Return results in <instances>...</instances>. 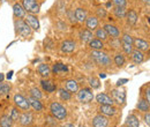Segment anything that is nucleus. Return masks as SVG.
Masks as SVG:
<instances>
[{
	"instance_id": "nucleus-27",
	"label": "nucleus",
	"mask_w": 150,
	"mask_h": 127,
	"mask_svg": "<svg viewBox=\"0 0 150 127\" xmlns=\"http://www.w3.org/2000/svg\"><path fill=\"white\" fill-rule=\"evenodd\" d=\"M131 57H132L133 62H134V64H136V65H140V64H142V62L144 61V53H143L142 51L136 50V49L132 52Z\"/></svg>"
},
{
	"instance_id": "nucleus-5",
	"label": "nucleus",
	"mask_w": 150,
	"mask_h": 127,
	"mask_svg": "<svg viewBox=\"0 0 150 127\" xmlns=\"http://www.w3.org/2000/svg\"><path fill=\"white\" fill-rule=\"evenodd\" d=\"M21 5L28 14L37 15L40 11V4L38 2V0H21Z\"/></svg>"
},
{
	"instance_id": "nucleus-51",
	"label": "nucleus",
	"mask_w": 150,
	"mask_h": 127,
	"mask_svg": "<svg viewBox=\"0 0 150 127\" xmlns=\"http://www.w3.org/2000/svg\"><path fill=\"white\" fill-rule=\"evenodd\" d=\"M79 127H86V126H84V125H80Z\"/></svg>"
},
{
	"instance_id": "nucleus-44",
	"label": "nucleus",
	"mask_w": 150,
	"mask_h": 127,
	"mask_svg": "<svg viewBox=\"0 0 150 127\" xmlns=\"http://www.w3.org/2000/svg\"><path fill=\"white\" fill-rule=\"evenodd\" d=\"M144 98L147 99V102L150 105V84L146 86V88H144Z\"/></svg>"
},
{
	"instance_id": "nucleus-28",
	"label": "nucleus",
	"mask_w": 150,
	"mask_h": 127,
	"mask_svg": "<svg viewBox=\"0 0 150 127\" xmlns=\"http://www.w3.org/2000/svg\"><path fill=\"white\" fill-rule=\"evenodd\" d=\"M0 127H14V123L8 116V113L0 114Z\"/></svg>"
},
{
	"instance_id": "nucleus-19",
	"label": "nucleus",
	"mask_w": 150,
	"mask_h": 127,
	"mask_svg": "<svg viewBox=\"0 0 150 127\" xmlns=\"http://www.w3.org/2000/svg\"><path fill=\"white\" fill-rule=\"evenodd\" d=\"M64 83H65V88L69 91V92H72V94H76L77 91L80 90L79 82L76 80H74V79H68Z\"/></svg>"
},
{
	"instance_id": "nucleus-1",
	"label": "nucleus",
	"mask_w": 150,
	"mask_h": 127,
	"mask_svg": "<svg viewBox=\"0 0 150 127\" xmlns=\"http://www.w3.org/2000/svg\"><path fill=\"white\" fill-rule=\"evenodd\" d=\"M90 58L93 59L95 64L99 67H104V68H109L111 67L112 64V59L111 57L108 55L106 52H104L103 50L96 51V50H91L90 52Z\"/></svg>"
},
{
	"instance_id": "nucleus-54",
	"label": "nucleus",
	"mask_w": 150,
	"mask_h": 127,
	"mask_svg": "<svg viewBox=\"0 0 150 127\" xmlns=\"http://www.w3.org/2000/svg\"><path fill=\"white\" fill-rule=\"evenodd\" d=\"M120 127H124V126H120Z\"/></svg>"
},
{
	"instance_id": "nucleus-7",
	"label": "nucleus",
	"mask_w": 150,
	"mask_h": 127,
	"mask_svg": "<svg viewBox=\"0 0 150 127\" xmlns=\"http://www.w3.org/2000/svg\"><path fill=\"white\" fill-rule=\"evenodd\" d=\"M13 104L20 109L21 111H28L30 110V104H29V101L28 98L22 95V94H15L13 96Z\"/></svg>"
},
{
	"instance_id": "nucleus-47",
	"label": "nucleus",
	"mask_w": 150,
	"mask_h": 127,
	"mask_svg": "<svg viewBox=\"0 0 150 127\" xmlns=\"http://www.w3.org/2000/svg\"><path fill=\"white\" fill-rule=\"evenodd\" d=\"M59 127H75V126H74V124H72V123H65V124L60 125Z\"/></svg>"
},
{
	"instance_id": "nucleus-42",
	"label": "nucleus",
	"mask_w": 150,
	"mask_h": 127,
	"mask_svg": "<svg viewBox=\"0 0 150 127\" xmlns=\"http://www.w3.org/2000/svg\"><path fill=\"white\" fill-rule=\"evenodd\" d=\"M121 42H124V43H128V44H132L133 45V43H134V37L129 35V34H124L122 37H121Z\"/></svg>"
},
{
	"instance_id": "nucleus-15",
	"label": "nucleus",
	"mask_w": 150,
	"mask_h": 127,
	"mask_svg": "<svg viewBox=\"0 0 150 127\" xmlns=\"http://www.w3.org/2000/svg\"><path fill=\"white\" fill-rule=\"evenodd\" d=\"M103 28L105 29L106 34L109 35V37L111 38H119L120 37V30L117 26H114L112 23H106L103 26Z\"/></svg>"
},
{
	"instance_id": "nucleus-29",
	"label": "nucleus",
	"mask_w": 150,
	"mask_h": 127,
	"mask_svg": "<svg viewBox=\"0 0 150 127\" xmlns=\"http://www.w3.org/2000/svg\"><path fill=\"white\" fill-rule=\"evenodd\" d=\"M93 38H94L93 31L88 30L87 28H86V29H82V30L80 31V39H81L82 43H89Z\"/></svg>"
},
{
	"instance_id": "nucleus-12",
	"label": "nucleus",
	"mask_w": 150,
	"mask_h": 127,
	"mask_svg": "<svg viewBox=\"0 0 150 127\" xmlns=\"http://www.w3.org/2000/svg\"><path fill=\"white\" fill-rule=\"evenodd\" d=\"M24 21L28 23V26L34 31H38L39 30V20H38L37 15H35V14H28L27 13V15L24 18Z\"/></svg>"
},
{
	"instance_id": "nucleus-16",
	"label": "nucleus",
	"mask_w": 150,
	"mask_h": 127,
	"mask_svg": "<svg viewBox=\"0 0 150 127\" xmlns=\"http://www.w3.org/2000/svg\"><path fill=\"white\" fill-rule=\"evenodd\" d=\"M84 23H86V28L88 30H90V31H95L98 28V26H99V21H98V18L96 15L88 16Z\"/></svg>"
},
{
	"instance_id": "nucleus-37",
	"label": "nucleus",
	"mask_w": 150,
	"mask_h": 127,
	"mask_svg": "<svg viewBox=\"0 0 150 127\" xmlns=\"http://www.w3.org/2000/svg\"><path fill=\"white\" fill-rule=\"evenodd\" d=\"M113 14L118 18H125L127 15V9L126 7H115L113 9Z\"/></svg>"
},
{
	"instance_id": "nucleus-43",
	"label": "nucleus",
	"mask_w": 150,
	"mask_h": 127,
	"mask_svg": "<svg viewBox=\"0 0 150 127\" xmlns=\"http://www.w3.org/2000/svg\"><path fill=\"white\" fill-rule=\"evenodd\" d=\"M111 2L115 7H126L127 6V0H111Z\"/></svg>"
},
{
	"instance_id": "nucleus-40",
	"label": "nucleus",
	"mask_w": 150,
	"mask_h": 127,
	"mask_svg": "<svg viewBox=\"0 0 150 127\" xmlns=\"http://www.w3.org/2000/svg\"><path fill=\"white\" fill-rule=\"evenodd\" d=\"M121 49H122V51H124L127 55H131L132 52L134 51V46H133L132 44L124 43V42H121Z\"/></svg>"
},
{
	"instance_id": "nucleus-35",
	"label": "nucleus",
	"mask_w": 150,
	"mask_h": 127,
	"mask_svg": "<svg viewBox=\"0 0 150 127\" xmlns=\"http://www.w3.org/2000/svg\"><path fill=\"white\" fill-rule=\"evenodd\" d=\"M11 91H12V84L11 83H5V82L0 83V97H5V96L9 95Z\"/></svg>"
},
{
	"instance_id": "nucleus-21",
	"label": "nucleus",
	"mask_w": 150,
	"mask_h": 127,
	"mask_svg": "<svg viewBox=\"0 0 150 127\" xmlns=\"http://www.w3.org/2000/svg\"><path fill=\"white\" fill-rule=\"evenodd\" d=\"M13 14L15 18H24L27 15V12L24 11L23 6L20 2H15L13 5Z\"/></svg>"
},
{
	"instance_id": "nucleus-14",
	"label": "nucleus",
	"mask_w": 150,
	"mask_h": 127,
	"mask_svg": "<svg viewBox=\"0 0 150 127\" xmlns=\"http://www.w3.org/2000/svg\"><path fill=\"white\" fill-rule=\"evenodd\" d=\"M98 112L103 116H106V117H114L118 112V109L114 106V105H99L98 108Z\"/></svg>"
},
{
	"instance_id": "nucleus-10",
	"label": "nucleus",
	"mask_w": 150,
	"mask_h": 127,
	"mask_svg": "<svg viewBox=\"0 0 150 127\" xmlns=\"http://www.w3.org/2000/svg\"><path fill=\"white\" fill-rule=\"evenodd\" d=\"M95 98H96V102H97L99 105H113V104H114V101H113L112 97H111L110 95L105 94V92H99V94H97Z\"/></svg>"
},
{
	"instance_id": "nucleus-9",
	"label": "nucleus",
	"mask_w": 150,
	"mask_h": 127,
	"mask_svg": "<svg viewBox=\"0 0 150 127\" xmlns=\"http://www.w3.org/2000/svg\"><path fill=\"white\" fill-rule=\"evenodd\" d=\"M60 49L64 53H72L76 50V42L73 39H65L61 42Z\"/></svg>"
},
{
	"instance_id": "nucleus-46",
	"label": "nucleus",
	"mask_w": 150,
	"mask_h": 127,
	"mask_svg": "<svg viewBox=\"0 0 150 127\" xmlns=\"http://www.w3.org/2000/svg\"><path fill=\"white\" fill-rule=\"evenodd\" d=\"M127 82H128V79H120V80H118V82H117V87L124 86V84L127 83Z\"/></svg>"
},
{
	"instance_id": "nucleus-6",
	"label": "nucleus",
	"mask_w": 150,
	"mask_h": 127,
	"mask_svg": "<svg viewBox=\"0 0 150 127\" xmlns=\"http://www.w3.org/2000/svg\"><path fill=\"white\" fill-rule=\"evenodd\" d=\"M35 121V116H34V112L28 110V111H23L21 112L20 114V119L19 123L21 127H31Z\"/></svg>"
},
{
	"instance_id": "nucleus-38",
	"label": "nucleus",
	"mask_w": 150,
	"mask_h": 127,
	"mask_svg": "<svg viewBox=\"0 0 150 127\" xmlns=\"http://www.w3.org/2000/svg\"><path fill=\"white\" fill-rule=\"evenodd\" d=\"M29 96H31L34 98H37V99H42L43 98V92L37 87H31L29 89Z\"/></svg>"
},
{
	"instance_id": "nucleus-34",
	"label": "nucleus",
	"mask_w": 150,
	"mask_h": 127,
	"mask_svg": "<svg viewBox=\"0 0 150 127\" xmlns=\"http://www.w3.org/2000/svg\"><path fill=\"white\" fill-rule=\"evenodd\" d=\"M20 114H21V110L18 109L15 105L9 111V113H8V116L11 117V119L13 120V123L14 124H16V123H19V119H20Z\"/></svg>"
},
{
	"instance_id": "nucleus-33",
	"label": "nucleus",
	"mask_w": 150,
	"mask_h": 127,
	"mask_svg": "<svg viewBox=\"0 0 150 127\" xmlns=\"http://www.w3.org/2000/svg\"><path fill=\"white\" fill-rule=\"evenodd\" d=\"M94 37L95 38H97V39L103 40V42H105V40L109 39V35L106 34V31H105L104 28H97V29L95 30Z\"/></svg>"
},
{
	"instance_id": "nucleus-13",
	"label": "nucleus",
	"mask_w": 150,
	"mask_h": 127,
	"mask_svg": "<svg viewBox=\"0 0 150 127\" xmlns=\"http://www.w3.org/2000/svg\"><path fill=\"white\" fill-rule=\"evenodd\" d=\"M111 94H112V97L113 101L115 102V103H118L119 105L121 104V105H125V103H126V92L124 90H119V89H113L111 91Z\"/></svg>"
},
{
	"instance_id": "nucleus-22",
	"label": "nucleus",
	"mask_w": 150,
	"mask_h": 127,
	"mask_svg": "<svg viewBox=\"0 0 150 127\" xmlns=\"http://www.w3.org/2000/svg\"><path fill=\"white\" fill-rule=\"evenodd\" d=\"M125 18H126L128 26L134 27L137 23V21H139V15H137V13L134 9H129V11H127V15H126Z\"/></svg>"
},
{
	"instance_id": "nucleus-39",
	"label": "nucleus",
	"mask_w": 150,
	"mask_h": 127,
	"mask_svg": "<svg viewBox=\"0 0 150 127\" xmlns=\"http://www.w3.org/2000/svg\"><path fill=\"white\" fill-rule=\"evenodd\" d=\"M89 86H90V88L94 90V89H98L99 87H100V81H99V79H97V77H95V76H91L90 79H89Z\"/></svg>"
},
{
	"instance_id": "nucleus-53",
	"label": "nucleus",
	"mask_w": 150,
	"mask_h": 127,
	"mask_svg": "<svg viewBox=\"0 0 150 127\" xmlns=\"http://www.w3.org/2000/svg\"><path fill=\"white\" fill-rule=\"evenodd\" d=\"M12 1H15V2H16V1H18V0H12Z\"/></svg>"
},
{
	"instance_id": "nucleus-26",
	"label": "nucleus",
	"mask_w": 150,
	"mask_h": 127,
	"mask_svg": "<svg viewBox=\"0 0 150 127\" xmlns=\"http://www.w3.org/2000/svg\"><path fill=\"white\" fill-rule=\"evenodd\" d=\"M112 61L118 68H121V67H124L126 65V58H125V55H122V53H120V52H117L115 55H113Z\"/></svg>"
},
{
	"instance_id": "nucleus-17",
	"label": "nucleus",
	"mask_w": 150,
	"mask_h": 127,
	"mask_svg": "<svg viewBox=\"0 0 150 127\" xmlns=\"http://www.w3.org/2000/svg\"><path fill=\"white\" fill-rule=\"evenodd\" d=\"M28 101H29V104H30V109H33L36 112H43L44 111V105L43 103L40 102V99H37V98H34L31 96H28L27 97Z\"/></svg>"
},
{
	"instance_id": "nucleus-36",
	"label": "nucleus",
	"mask_w": 150,
	"mask_h": 127,
	"mask_svg": "<svg viewBox=\"0 0 150 127\" xmlns=\"http://www.w3.org/2000/svg\"><path fill=\"white\" fill-rule=\"evenodd\" d=\"M58 121L59 120L57 118H54L51 113L45 116V125L47 127H58Z\"/></svg>"
},
{
	"instance_id": "nucleus-4",
	"label": "nucleus",
	"mask_w": 150,
	"mask_h": 127,
	"mask_svg": "<svg viewBox=\"0 0 150 127\" xmlns=\"http://www.w3.org/2000/svg\"><path fill=\"white\" fill-rule=\"evenodd\" d=\"M76 95H77V101L80 103H82V104H88V103H90L95 98L93 89L91 88H88V87L80 89V90L76 92Z\"/></svg>"
},
{
	"instance_id": "nucleus-11",
	"label": "nucleus",
	"mask_w": 150,
	"mask_h": 127,
	"mask_svg": "<svg viewBox=\"0 0 150 127\" xmlns=\"http://www.w3.org/2000/svg\"><path fill=\"white\" fill-rule=\"evenodd\" d=\"M40 87H42L43 91H45L47 94H52L57 90V84L52 80H50L49 77L40 80Z\"/></svg>"
},
{
	"instance_id": "nucleus-31",
	"label": "nucleus",
	"mask_w": 150,
	"mask_h": 127,
	"mask_svg": "<svg viewBox=\"0 0 150 127\" xmlns=\"http://www.w3.org/2000/svg\"><path fill=\"white\" fill-rule=\"evenodd\" d=\"M136 109L139 110V111H141V112H143V113L149 112V111H150L149 103L147 102V99H146L144 97L139 99V102H137V104H136Z\"/></svg>"
},
{
	"instance_id": "nucleus-52",
	"label": "nucleus",
	"mask_w": 150,
	"mask_h": 127,
	"mask_svg": "<svg viewBox=\"0 0 150 127\" xmlns=\"http://www.w3.org/2000/svg\"><path fill=\"white\" fill-rule=\"evenodd\" d=\"M31 127H42V126H31Z\"/></svg>"
},
{
	"instance_id": "nucleus-45",
	"label": "nucleus",
	"mask_w": 150,
	"mask_h": 127,
	"mask_svg": "<svg viewBox=\"0 0 150 127\" xmlns=\"http://www.w3.org/2000/svg\"><path fill=\"white\" fill-rule=\"evenodd\" d=\"M143 120H144V123L150 127V112H146V113H144Z\"/></svg>"
},
{
	"instance_id": "nucleus-20",
	"label": "nucleus",
	"mask_w": 150,
	"mask_h": 127,
	"mask_svg": "<svg viewBox=\"0 0 150 127\" xmlns=\"http://www.w3.org/2000/svg\"><path fill=\"white\" fill-rule=\"evenodd\" d=\"M74 16H75L76 22H79V23H83V22H86V20H87V18H88V13H87V11H86L84 8H82V7H77V8L74 11Z\"/></svg>"
},
{
	"instance_id": "nucleus-25",
	"label": "nucleus",
	"mask_w": 150,
	"mask_h": 127,
	"mask_svg": "<svg viewBox=\"0 0 150 127\" xmlns=\"http://www.w3.org/2000/svg\"><path fill=\"white\" fill-rule=\"evenodd\" d=\"M125 127H140L139 118L134 113L128 114L127 118H126V121H125Z\"/></svg>"
},
{
	"instance_id": "nucleus-23",
	"label": "nucleus",
	"mask_w": 150,
	"mask_h": 127,
	"mask_svg": "<svg viewBox=\"0 0 150 127\" xmlns=\"http://www.w3.org/2000/svg\"><path fill=\"white\" fill-rule=\"evenodd\" d=\"M37 72L42 76V79H47L51 75V67L47 64H40L38 65Z\"/></svg>"
},
{
	"instance_id": "nucleus-30",
	"label": "nucleus",
	"mask_w": 150,
	"mask_h": 127,
	"mask_svg": "<svg viewBox=\"0 0 150 127\" xmlns=\"http://www.w3.org/2000/svg\"><path fill=\"white\" fill-rule=\"evenodd\" d=\"M88 46L91 49V50H96V51H99V50H103L104 49V42L100 40V39H97V38H93L89 43H88Z\"/></svg>"
},
{
	"instance_id": "nucleus-49",
	"label": "nucleus",
	"mask_w": 150,
	"mask_h": 127,
	"mask_svg": "<svg viewBox=\"0 0 150 127\" xmlns=\"http://www.w3.org/2000/svg\"><path fill=\"white\" fill-rule=\"evenodd\" d=\"M142 1H143V2L146 4V5H148V6H150V0H142Z\"/></svg>"
},
{
	"instance_id": "nucleus-18",
	"label": "nucleus",
	"mask_w": 150,
	"mask_h": 127,
	"mask_svg": "<svg viewBox=\"0 0 150 127\" xmlns=\"http://www.w3.org/2000/svg\"><path fill=\"white\" fill-rule=\"evenodd\" d=\"M133 46L139 50V51H148L150 48L149 43L142 38H134V43H133Z\"/></svg>"
},
{
	"instance_id": "nucleus-48",
	"label": "nucleus",
	"mask_w": 150,
	"mask_h": 127,
	"mask_svg": "<svg viewBox=\"0 0 150 127\" xmlns=\"http://www.w3.org/2000/svg\"><path fill=\"white\" fill-rule=\"evenodd\" d=\"M4 79H5V75H4L2 73H0V83L4 81Z\"/></svg>"
},
{
	"instance_id": "nucleus-3",
	"label": "nucleus",
	"mask_w": 150,
	"mask_h": 127,
	"mask_svg": "<svg viewBox=\"0 0 150 127\" xmlns=\"http://www.w3.org/2000/svg\"><path fill=\"white\" fill-rule=\"evenodd\" d=\"M49 111H50V113H51L54 118H57L59 121L66 120V118H67V116H68V111H67V109H66L61 103L56 102V101H53V102L50 103Z\"/></svg>"
},
{
	"instance_id": "nucleus-41",
	"label": "nucleus",
	"mask_w": 150,
	"mask_h": 127,
	"mask_svg": "<svg viewBox=\"0 0 150 127\" xmlns=\"http://www.w3.org/2000/svg\"><path fill=\"white\" fill-rule=\"evenodd\" d=\"M96 16L98 18H105L108 16V11L104 7H97V9H96Z\"/></svg>"
},
{
	"instance_id": "nucleus-50",
	"label": "nucleus",
	"mask_w": 150,
	"mask_h": 127,
	"mask_svg": "<svg viewBox=\"0 0 150 127\" xmlns=\"http://www.w3.org/2000/svg\"><path fill=\"white\" fill-rule=\"evenodd\" d=\"M148 22H149V24H150V16L148 18Z\"/></svg>"
},
{
	"instance_id": "nucleus-2",
	"label": "nucleus",
	"mask_w": 150,
	"mask_h": 127,
	"mask_svg": "<svg viewBox=\"0 0 150 127\" xmlns=\"http://www.w3.org/2000/svg\"><path fill=\"white\" fill-rule=\"evenodd\" d=\"M14 29H15V34L18 36L24 38V39L31 38L33 34H34V30L28 26V23L23 18H15L14 20Z\"/></svg>"
},
{
	"instance_id": "nucleus-24",
	"label": "nucleus",
	"mask_w": 150,
	"mask_h": 127,
	"mask_svg": "<svg viewBox=\"0 0 150 127\" xmlns=\"http://www.w3.org/2000/svg\"><path fill=\"white\" fill-rule=\"evenodd\" d=\"M51 72L53 73V74H56V75L66 74V73H68V67H67V65H65V64L57 62V64H54V65H53V67H52Z\"/></svg>"
},
{
	"instance_id": "nucleus-8",
	"label": "nucleus",
	"mask_w": 150,
	"mask_h": 127,
	"mask_svg": "<svg viewBox=\"0 0 150 127\" xmlns=\"http://www.w3.org/2000/svg\"><path fill=\"white\" fill-rule=\"evenodd\" d=\"M109 124H110L109 117L103 116L100 113L94 116L91 119V126L93 127H109Z\"/></svg>"
},
{
	"instance_id": "nucleus-32",
	"label": "nucleus",
	"mask_w": 150,
	"mask_h": 127,
	"mask_svg": "<svg viewBox=\"0 0 150 127\" xmlns=\"http://www.w3.org/2000/svg\"><path fill=\"white\" fill-rule=\"evenodd\" d=\"M58 95H59L60 99L64 101V102H68V101L72 99V92H69L66 88H59L58 89Z\"/></svg>"
}]
</instances>
